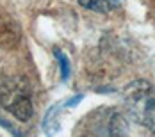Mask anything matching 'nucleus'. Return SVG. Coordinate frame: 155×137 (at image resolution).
Returning a JSON list of instances; mask_svg holds the SVG:
<instances>
[{
    "instance_id": "obj_2",
    "label": "nucleus",
    "mask_w": 155,
    "mask_h": 137,
    "mask_svg": "<svg viewBox=\"0 0 155 137\" xmlns=\"http://www.w3.org/2000/svg\"><path fill=\"white\" fill-rule=\"evenodd\" d=\"M0 102L7 110H11V114L15 116L18 121H29L34 114V107L29 98V94H25L23 91H5L0 93Z\"/></svg>"
},
{
    "instance_id": "obj_4",
    "label": "nucleus",
    "mask_w": 155,
    "mask_h": 137,
    "mask_svg": "<svg viewBox=\"0 0 155 137\" xmlns=\"http://www.w3.org/2000/svg\"><path fill=\"white\" fill-rule=\"evenodd\" d=\"M55 57H57V61H59V66H61L62 80H68V77H70V61H68V57L62 54L61 50H55Z\"/></svg>"
},
{
    "instance_id": "obj_5",
    "label": "nucleus",
    "mask_w": 155,
    "mask_h": 137,
    "mask_svg": "<svg viewBox=\"0 0 155 137\" xmlns=\"http://www.w3.org/2000/svg\"><path fill=\"white\" fill-rule=\"evenodd\" d=\"M80 100H82V94H78V96H75V98H71V100H68V105H66V107H73L75 103H78Z\"/></svg>"
},
{
    "instance_id": "obj_1",
    "label": "nucleus",
    "mask_w": 155,
    "mask_h": 137,
    "mask_svg": "<svg viewBox=\"0 0 155 137\" xmlns=\"http://www.w3.org/2000/svg\"><path fill=\"white\" fill-rule=\"evenodd\" d=\"M125 102L134 119L155 130V89L144 80H136L125 89Z\"/></svg>"
},
{
    "instance_id": "obj_3",
    "label": "nucleus",
    "mask_w": 155,
    "mask_h": 137,
    "mask_svg": "<svg viewBox=\"0 0 155 137\" xmlns=\"http://www.w3.org/2000/svg\"><path fill=\"white\" fill-rule=\"evenodd\" d=\"M82 7L89 9V11H96V13H107L110 11V2L109 0H78Z\"/></svg>"
}]
</instances>
